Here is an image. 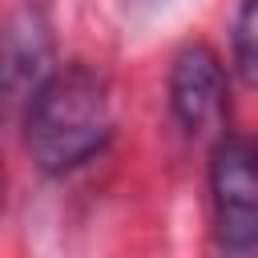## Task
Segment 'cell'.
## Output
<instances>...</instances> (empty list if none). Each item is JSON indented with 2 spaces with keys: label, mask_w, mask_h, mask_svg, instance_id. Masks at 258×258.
<instances>
[{
  "label": "cell",
  "mask_w": 258,
  "mask_h": 258,
  "mask_svg": "<svg viewBox=\"0 0 258 258\" xmlns=\"http://www.w3.org/2000/svg\"><path fill=\"white\" fill-rule=\"evenodd\" d=\"M125 4H153V0H125Z\"/></svg>",
  "instance_id": "6"
},
{
  "label": "cell",
  "mask_w": 258,
  "mask_h": 258,
  "mask_svg": "<svg viewBox=\"0 0 258 258\" xmlns=\"http://www.w3.org/2000/svg\"><path fill=\"white\" fill-rule=\"evenodd\" d=\"M52 32L40 8H20L4 36V89L12 105H32V97L52 81Z\"/></svg>",
  "instance_id": "4"
},
{
  "label": "cell",
  "mask_w": 258,
  "mask_h": 258,
  "mask_svg": "<svg viewBox=\"0 0 258 258\" xmlns=\"http://www.w3.org/2000/svg\"><path fill=\"white\" fill-rule=\"evenodd\" d=\"M113 137L109 85L89 64H64L24 109V145L44 173H69Z\"/></svg>",
  "instance_id": "1"
},
{
  "label": "cell",
  "mask_w": 258,
  "mask_h": 258,
  "mask_svg": "<svg viewBox=\"0 0 258 258\" xmlns=\"http://www.w3.org/2000/svg\"><path fill=\"white\" fill-rule=\"evenodd\" d=\"M210 202L218 242L234 254L258 250V137L226 133L210 157Z\"/></svg>",
  "instance_id": "2"
},
{
  "label": "cell",
  "mask_w": 258,
  "mask_h": 258,
  "mask_svg": "<svg viewBox=\"0 0 258 258\" xmlns=\"http://www.w3.org/2000/svg\"><path fill=\"white\" fill-rule=\"evenodd\" d=\"M230 44H234V69L238 77L258 89V0H242L234 12V28H230Z\"/></svg>",
  "instance_id": "5"
},
{
  "label": "cell",
  "mask_w": 258,
  "mask_h": 258,
  "mask_svg": "<svg viewBox=\"0 0 258 258\" xmlns=\"http://www.w3.org/2000/svg\"><path fill=\"white\" fill-rule=\"evenodd\" d=\"M169 109L189 137H226V73L214 48L185 44L169 69Z\"/></svg>",
  "instance_id": "3"
}]
</instances>
